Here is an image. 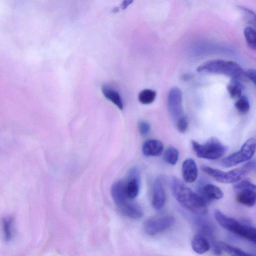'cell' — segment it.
Returning <instances> with one entry per match:
<instances>
[{
	"mask_svg": "<svg viewBox=\"0 0 256 256\" xmlns=\"http://www.w3.org/2000/svg\"><path fill=\"white\" fill-rule=\"evenodd\" d=\"M227 90L232 98L238 99L242 96L244 86L239 80L232 78L227 86Z\"/></svg>",
	"mask_w": 256,
	"mask_h": 256,
	"instance_id": "d6986e66",
	"label": "cell"
},
{
	"mask_svg": "<svg viewBox=\"0 0 256 256\" xmlns=\"http://www.w3.org/2000/svg\"><path fill=\"white\" fill-rule=\"evenodd\" d=\"M244 35L248 46L253 50H256V31L250 26H247L244 30Z\"/></svg>",
	"mask_w": 256,
	"mask_h": 256,
	"instance_id": "603a6c76",
	"label": "cell"
},
{
	"mask_svg": "<svg viewBox=\"0 0 256 256\" xmlns=\"http://www.w3.org/2000/svg\"><path fill=\"white\" fill-rule=\"evenodd\" d=\"M167 103L169 113L174 120L183 116L182 94L179 88L174 86L170 90Z\"/></svg>",
	"mask_w": 256,
	"mask_h": 256,
	"instance_id": "9c48e42d",
	"label": "cell"
},
{
	"mask_svg": "<svg viewBox=\"0 0 256 256\" xmlns=\"http://www.w3.org/2000/svg\"><path fill=\"white\" fill-rule=\"evenodd\" d=\"M192 248L198 254H203L208 251L210 244L206 237L202 234H196L191 242Z\"/></svg>",
	"mask_w": 256,
	"mask_h": 256,
	"instance_id": "2e32d148",
	"label": "cell"
},
{
	"mask_svg": "<svg viewBox=\"0 0 256 256\" xmlns=\"http://www.w3.org/2000/svg\"><path fill=\"white\" fill-rule=\"evenodd\" d=\"M164 144L158 140H148L142 146V152L146 156H158L164 151Z\"/></svg>",
	"mask_w": 256,
	"mask_h": 256,
	"instance_id": "5bb4252c",
	"label": "cell"
},
{
	"mask_svg": "<svg viewBox=\"0 0 256 256\" xmlns=\"http://www.w3.org/2000/svg\"><path fill=\"white\" fill-rule=\"evenodd\" d=\"M134 0H122L120 8L118 9L124 10L130 6Z\"/></svg>",
	"mask_w": 256,
	"mask_h": 256,
	"instance_id": "f546056e",
	"label": "cell"
},
{
	"mask_svg": "<svg viewBox=\"0 0 256 256\" xmlns=\"http://www.w3.org/2000/svg\"><path fill=\"white\" fill-rule=\"evenodd\" d=\"M192 146L194 152L198 158L210 160L220 158L226 150V148L219 140L214 137L209 138L203 144L192 140Z\"/></svg>",
	"mask_w": 256,
	"mask_h": 256,
	"instance_id": "5b68a950",
	"label": "cell"
},
{
	"mask_svg": "<svg viewBox=\"0 0 256 256\" xmlns=\"http://www.w3.org/2000/svg\"><path fill=\"white\" fill-rule=\"evenodd\" d=\"M256 161L252 160L241 166L227 172L208 166L202 168V170L216 181L223 184H232L242 180L244 176L255 170Z\"/></svg>",
	"mask_w": 256,
	"mask_h": 256,
	"instance_id": "277c9868",
	"label": "cell"
},
{
	"mask_svg": "<svg viewBox=\"0 0 256 256\" xmlns=\"http://www.w3.org/2000/svg\"><path fill=\"white\" fill-rule=\"evenodd\" d=\"M12 219L6 218L3 220V228L6 240H10L12 235Z\"/></svg>",
	"mask_w": 256,
	"mask_h": 256,
	"instance_id": "484cf974",
	"label": "cell"
},
{
	"mask_svg": "<svg viewBox=\"0 0 256 256\" xmlns=\"http://www.w3.org/2000/svg\"><path fill=\"white\" fill-rule=\"evenodd\" d=\"M140 187V176L138 168H132L128 174L126 181V190L128 196L130 200L135 198L138 195Z\"/></svg>",
	"mask_w": 256,
	"mask_h": 256,
	"instance_id": "7c38bea8",
	"label": "cell"
},
{
	"mask_svg": "<svg viewBox=\"0 0 256 256\" xmlns=\"http://www.w3.org/2000/svg\"><path fill=\"white\" fill-rule=\"evenodd\" d=\"M246 78L250 80L254 84H256V71L254 69L248 70L245 72Z\"/></svg>",
	"mask_w": 256,
	"mask_h": 256,
	"instance_id": "f1b7e54d",
	"label": "cell"
},
{
	"mask_svg": "<svg viewBox=\"0 0 256 256\" xmlns=\"http://www.w3.org/2000/svg\"><path fill=\"white\" fill-rule=\"evenodd\" d=\"M200 72L222 74L239 80H246L245 72L236 62L221 60H211L200 65L197 68Z\"/></svg>",
	"mask_w": 256,
	"mask_h": 256,
	"instance_id": "3957f363",
	"label": "cell"
},
{
	"mask_svg": "<svg viewBox=\"0 0 256 256\" xmlns=\"http://www.w3.org/2000/svg\"><path fill=\"white\" fill-rule=\"evenodd\" d=\"M255 151L256 140L250 138L238 151L224 158L220 162L221 165L224 167L230 168L248 161L252 157Z\"/></svg>",
	"mask_w": 256,
	"mask_h": 256,
	"instance_id": "8992f818",
	"label": "cell"
},
{
	"mask_svg": "<svg viewBox=\"0 0 256 256\" xmlns=\"http://www.w3.org/2000/svg\"><path fill=\"white\" fill-rule=\"evenodd\" d=\"M218 245L220 250L232 256H252V254L240 248L228 244L224 242L220 241Z\"/></svg>",
	"mask_w": 256,
	"mask_h": 256,
	"instance_id": "ffe728a7",
	"label": "cell"
},
{
	"mask_svg": "<svg viewBox=\"0 0 256 256\" xmlns=\"http://www.w3.org/2000/svg\"><path fill=\"white\" fill-rule=\"evenodd\" d=\"M102 92L104 96L116 105L120 110L123 109V102L120 94L107 84L102 86Z\"/></svg>",
	"mask_w": 256,
	"mask_h": 256,
	"instance_id": "ac0fdd59",
	"label": "cell"
},
{
	"mask_svg": "<svg viewBox=\"0 0 256 256\" xmlns=\"http://www.w3.org/2000/svg\"><path fill=\"white\" fill-rule=\"evenodd\" d=\"M126 216L134 220H139L144 215L142 208L138 204L132 202L120 208Z\"/></svg>",
	"mask_w": 256,
	"mask_h": 256,
	"instance_id": "e0dca14e",
	"label": "cell"
},
{
	"mask_svg": "<svg viewBox=\"0 0 256 256\" xmlns=\"http://www.w3.org/2000/svg\"><path fill=\"white\" fill-rule=\"evenodd\" d=\"M200 194L208 202L212 200H220L224 197L222 190L218 186L212 184H206L200 188Z\"/></svg>",
	"mask_w": 256,
	"mask_h": 256,
	"instance_id": "9a60e30c",
	"label": "cell"
},
{
	"mask_svg": "<svg viewBox=\"0 0 256 256\" xmlns=\"http://www.w3.org/2000/svg\"><path fill=\"white\" fill-rule=\"evenodd\" d=\"M138 129L142 136H146L150 132V125L147 122L144 120H140L138 122Z\"/></svg>",
	"mask_w": 256,
	"mask_h": 256,
	"instance_id": "4316f807",
	"label": "cell"
},
{
	"mask_svg": "<svg viewBox=\"0 0 256 256\" xmlns=\"http://www.w3.org/2000/svg\"><path fill=\"white\" fill-rule=\"evenodd\" d=\"M214 216L217 222L224 229L254 244L256 242V230L252 226L240 222L216 208Z\"/></svg>",
	"mask_w": 256,
	"mask_h": 256,
	"instance_id": "7a4b0ae2",
	"label": "cell"
},
{
	"mask_svg": "<svg viewBox=\"0 0 256 256\" xmlns=\"http://www.w3.org/2000/svg\"><path fill=\"white\" fill-rule=\"evenodd\" d=\"M234 188L236 192V200L240 204L249 207L254 206L256 200V186L248 180L235 182Z\"/></svg>",
	"mask_w": 256,
	"mask_h": 256,
	"instance_id": "52a82bcc",
	"label": "cell"
},
{
	"mask_svg": "<svg viewBox=\"0 0 256 256\" xmlns=\"http://www.w3.org/2000/svg\"><path fill=\"white\" fill-rule=\"evenodd\" d=\"M245 14V18L247 22L252 24H255V14L250 10L240 6H238Z\"/></svg>",
	"mask_w": 256,
	"mask_h": 256,
	"instance_id": "83f0119b",
	"label": "cell"
},
{
	"mask_svg": "<svg viewBox=\"0 0 256 256\" xmlns=\"http://www.w3.org/2000/svg\"><path fill=\"white\" fill-rule=\"evenodd\" d=\"M156 94V92L154 90L145 89L139 93L138 99L139 102L142 104H150L154 100Z\"/></svg>",
	"mask_w": 256,
	"mask_h": 256,
	"instance_id": "7402d4cb",
	"label": "cell"
},
{
	"mask_svg": "<svg viewBox=\"0 0 256 256\" xmlns=\"http://www.w3.org/2000/svg\"><path fill=\"white\" fill-rule=\"evenodd\" d=\"M174 222L175 218L172 215L158 216L146 221L144 228L147 234L154 236L169 229Z\"/></svg>",
	"mask_w": 256,
	"mask_h": 256,
	"instance_id": "ba28073f",
	"label": "cell"
},
{
	"mask_svg": "<svg viewBox=\"0 0 256 256\" xmlns=\"http://www.w3.org/2000/svg\"><path fill=\"white\" fill-rule=\"evenodd\" d=\"M111 195L119 209L131 201L126 190V182L118 180L114 182L111 187Z\"/></svg>",
	"mask_w": 256,
	"mask_h": 256,
	"instance_id": "30bf717a",
	"label": "cell"
},
{
	"mask_svg": "<svg viewBox=\"0 0 256 256\" xmlns=\"http://www.w3.org/2000/svg\"><path fill=\"white\" fill-rule=\"evenodd\" d=\"M179 158V151L174 146H170L164 151V159L168 164L174 166L178 162Z\"/></svg>",
	"mask_w": 256,
	"mask_h": 256,
	"instance_id": "44dd1931",
	"label": "cell"
},
{
	"mask_svg": "<svg viewBox=\"0 0 256 256\" xmlns=\"http://www.w3.org/2000/svg\"><path fill=\"white\" fill-rule=\"evenodd\" d=\"M182 176L186 183L194 182L197 178L198 170L196 162L190 158L185 160L182 164Z\"/></svg>",
	"mask_w": 256,
	"mask_h": 256,
	"instance_id": "4fadbf2b",
	"label": "cell"
},
{
	"mask_svg": "<svg viewBox=\"0 0 256 256\" xmlns=\"http://www.w3.org/2000/svg\"><path fill=\"white\" fill-rule=\"evenodd\" d=\"M166 201V194L162 180L157 178L152 186V205L156 210H160L164 206Z\"/></svg>",
	"mask_w": 256,
	"mask_h": 256,
	"instance_id": "8fae6325",
	"label": "cell"
},
{
	"mask_svg": "<svg viewBox=\"0 0 256 256\" xmlns=\"http://www.w3.org/2000/svg\"><path fill=\"white\" fill-rule=\"evenodd\" d=\"M176 122L178 130L181 133L184 132L188 128V121L186 118L182 116Z\"/></svg>",
	"mask_w": 256,
	"mask_h": 256,
	"instance_id": "d4e9b609",
	"label": "cell"
},
{
	"mask_svg": "<svg viewBox=\"0 0 256 256\" xmlns=\"http://www.w3.org/2000/svg\"><path fill=\"white\" fill-rule=\"evenodd\" d=\"M235 107L241 114H244L248 112L250 108L248 98L246 96H241L236 102Z\"/></svg>",
	"mask_w": 256,
	"mask_h": 256,
	"instance_id": "cb8c5ba5",
	"label": "cell"
},
{
	"mask_svg": "<svg viewBox=\"0 0 256 256\" xmlns=\"http://www.w3.org/2000/svg\"><path fill=\"white\" fill-rule=\"evenodd\" d=\"M172 194L179 204L186 210L198 216L208 214V202L200 194L195 192L179 178L171 180Z\"/></svg>",
	"mask_w": 256,
	"mask_h": 256,
	"instance_id": "6da1fadb",
	"label": "cell"
}]
</instances>
